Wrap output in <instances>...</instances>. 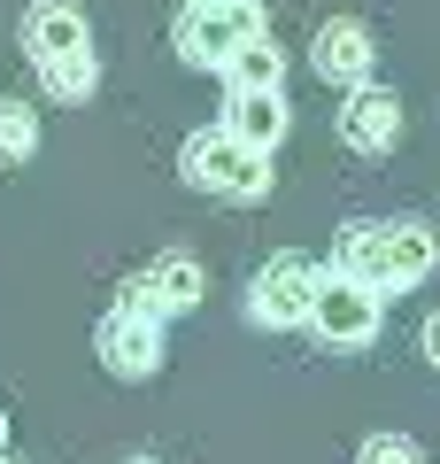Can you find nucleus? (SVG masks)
Masks as SVG:
<instances>
[{
    "label": "nucleus",
    "mask_w": 440,
    "mask_h": 464,
    "mask_svg": "<svg viewBox=\"0 0 440 464\" xmlns=\"http://www.w3.org/2000/svg\"><path fill=\"white\" fill-rule=\"evenodd\" d=\"M433 232L417 217H363V225L340 232V279L371 286V295H402L433 271Z\"/></svg>",
    "instance_id": "nucleus-1"
},
{
    "label": "nucleus",
    "mask_w": 440,
    "mask_h": 464,
    "mask_svg": "<svg viewBox=\"0 0 440 464\" xmlns=\"http://www.w3.org/2000/svg\"><path fill=\"white\" fill-rule=\"evenodd\" d=\"M178 170H186V186H201V194H216V201H263L271 194V155L247 148V140H232L225 124L186 140Z\"/></svg>",
    "instance_id": "nucleus-2"
},
{
    "label": "nucleus",
    "mask_w": 440,
    "mask_h": 464,
    "mask_svg": "<svg viewBox=\"0 0 440 464\" xmlns=\"http://www.w3.org/2000/svg\"><path fill=\"white\" fill-rule=\"evenodd\" d=\"M271 24H263L255 0H186V16H178V54L194 70H225L232 54L247 47V39H263Z\"/></svg>",
    "instance_id": "nucleus-3"
},
{
    "label": "nucleus",
    "mask_w": 440,
    "mask_h": 464,
    "mask_svg": "<svg viewBox=\"0 0 440 464\" xmlns=\"http://www.w3.org/2000/svg\"><path fill=\"white\" fill-rule=\"evenodd\" d=\"M317 279H325V271H317L310 256H271V264L255 271V286H247V317H255V325H271V333L310 325V295H317Z\"/></svg>",
    "instance_id": "nucleus-4"
},
{
    "label": "nucleus",
    "mask_w": 440,
    "mask_h": 464,
    "mask_svg": "<svg viewBox=\"0 0 440 464\" xmlns=\"http://www.w3.org/2000/svg\"><path fill=\"white\" fill-rule=\"evenodd\" d=\"M310 333L325 348H371L378 341V295L371 286H356V279H317V295H310Z\"/></svg>",
    "instance_id": "nucleus-5"
},
{
    "label": "nucleus",
    "mask_w": 440,
    "mask_h": 464,
    "mask_svg": "<svg viewBox=\"0 0 440 464\" xmlns=\"http://www.w3.org/2000/svg\"><path fill=\"white\" fill-rule=\"evenodd\" d=\"M201 295H209V279H201L194 256H155V264L124 286V310H139V317H155V325H163V317H186Z\"/></svg>",
    "instance_id": "nucleus-6"
},
{
    "label": "nucleus",
    "mask_w": 440,
    "mask_h": 464,
    "mask_svg": "<svg viewBox=\"0 0 440 464\" xmlns=\"http://www.w3.org/2000/svg\"><path fill=\"white\" fill-rule=\"evenodd\" d=\"M100 364H109L116 380H155V372H163V325L116 302V310L100 317Z\"/></svg>",
    "instance_id": "nucleus-7"
},
{
    "label": "nucleus",
    "mask_w": 440,
    "mask_h": 464,
    "mask_svg": "<svg viewBox=\"0 0 440 464\" xmlns=\"http://www.w3.org/2000/svg\"><path fill=\"white\" fill-rule=\"evenodd\" d=\"M310 63H317V78L325 85H371V63H378V47H371V24H356V16H332L325 32H317V47H310Z\"/></svg>",
    "instance_id": "nucleus-8"
},
{
    "label": "nucleus",
    "mask_w": 440,
    "mask_h": 464,
    "mask_svg": "<svg viewBox=\"0 0 440 464\" xmlns=\"http://www.w3.org/2000/svg\"><path fill=\"white\" fill-rule=\"evenodd\" d=\"M340 140L356 155H394V140H402V101L387 85H356L340 101Z\"/></svg>",
    "instance_id": "nucleus-9"
},
{
    "label": "nucleus",
    "mask_w": 440,
    "mask_h": 464,
    "mask_svg": "<svg viewBox=\"0 0 440 464\" xmlns=\"http://www.w3.org/2000/svg\"><path fill=\"white\" fill-rule=\"evenodd\" d=\"M78 47H93L85 8H70V0H32L24 8V54L32 63H54V54H78Z\"/></svg>",
    "instance_id": "nucleus-10"
},
{
    "label": "nucleus",
    "mask_w": 440,
    "mask_h": 464,
    "mask_svg": "<svg viewBox=\"0 0 440 464\" xmlns=\"http://www.w3.org/2000/svg\"><path fill=\"white\" fill-rule=\"evenodd\" d=\"M286 124H293V116H286V93H232V101H225V132L247 140V148H263V155L286 140Z\"/></svg>",
    "instance_id": "nucleus-11"
},
{
    "label": "nucleus",
    "mask_w": 440,
    "mask_h": 464,
    "mask_svg": "<svg viewBox=\"0 0 440 464\" xmlns=\"http://www.w3.org/2000/svg\"><path fill=\"white\" fill-rule=\"evenodd\" d=\"M225 85H232V93H278V85H286V47H278L271 32L247 39V47L225 63Z\"/></svg>",
    "instance_id": "nucleus-12"
},
{
    "label": "nucleus",
    "mask_w": 440,
    "mask_h": 464,
    "mask_svg": "<svg viewBox=\"0 0 440 464\" xmlns=\"http://www.w3.org/2000/svg\"><path fill=\"white\" fill-rule=\"evenodd\" d=\"M39 85H47V101H93V85H100V54H93V47L54 54V63H39Z\"/></svg>",
    "instance_id": "nucleus-13"
},
{
    "label": "nucleus",
    "mask_w": 440,
    "mask_h": 464,
    "mask_svg": "<svg viewBox=\"0 0 440 464\" xmlns=\"http://www.w3.org/2000/svg\"><path fill=\"white\" fill-rule=\"evenodd\" d=\"M39 155V116L24 101H0V163H32Z\"/></svg>",
    "instance_id": "nucleus-14"
},
{
    "label": "nucleus",
    "mask_w": 440,
    "mask_h": 464,
    "mask_svg": "<svg viewBox=\"0 0 440 464\" xmlns=\"http://www.w3.org/2000/svg\"><path fill=\"white\" fill-rule=\"evenodd\" d=\"M356 464H425V457H417L409 433H371V441L356 449Z\"/></svg>",
    "instance_id": "nucleus-15"
},
{
    "label": "nucleus",
    "mask_w": 440,
    "mask_h": 464,
    "mask_svg": "<svg viewBox=\"0 0 440 464\" xmlns=\"http://www.w3.org/2000/svg\"><path fill=\"white\" fill-rule=\"evenodd\" d=\"M425 356L440 364V310H433V325H425Z\"/></svg>",
    "instance_id": "nucleus-16"
},
{
    "label": "nucleus",
    "mask_w": 440,
    "mask_h": 464,
    "mask_svg": "<svg viewBox=\"0 0 440 464\" xmlns=\"http://www.w3.org/2000/svg\"><path fill=\"white\" fill-rule=\"evenodd\" d=\"M0 449H8V418H0Z\"/></svg>",
    "instance_id": "nucleus-17"
},
{
    "label": "nucleus",
    "mask_w": 440,
    "mask_h": 464,
    "mask_svg": "<svg viewBox=\"0 0 440 464\" xmlns=\"http://www.w3.org/2000/svg\"><path fill=\"white\" fill-rule=\"evenodd\" d=\"M131 464H155V457H131Z\"/></svg>",
    "instance_id": "nucleus-18"
},
{
    "label": "nucleus",
    "mask_w": 440,
    "mask_h": 464,
    "mask_svg": "<svg viewBox=\"0 0 440 464\" xmlns=\"http://www.w3.org/2000/svg\"><path fill=\"white\" fill-rule=\"evenodd\" d=\"M0 464H8V457H0Z\"/></svg>",
    "instance_id": "nucleus-19"
}]
</instances>
